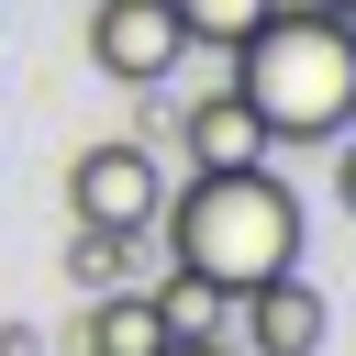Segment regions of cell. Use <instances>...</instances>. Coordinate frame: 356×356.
<instances>
[{
	"label": "cell",
	"instance_id": "6da1fadb",
	"mask_svg": "<svg viewBox=\"0 0 356 356\" xmlns=\"http://www.w3.org/2000/svg\"><path fill=\"white\" fill-rule=\"evenodd\" d=\"M156 222H167V256L222 300H245L256 278L300 267V189L267 156L256 167H189V189H167Z\"/></svg>",
	"mask_w": 356,
	"mask_h": 356
},
{
	"label": "cell",
	"instance_id": "7a4b0ae2",
	"mask_svg": "<svg viewBox=\"0 0 356 356\" xmlns=\"http://www.w3.org/2000/svg\"><path fill=\"white\" fill-rule=\"evenodd\" d=\"M234 89L267 145H334L356 122V22L323 0H267V22L234 44Z\"/></svg>",
	"mask_w": 356,
	"mask_h": 356
},
{
	"label": "cell",
	"instance_id": "3957f363",
	"mask_svg": "<svg viewBox=\"0 0 356 356\" xmlns=\"http://www.w3.org/2000/svg\"><path fill=\"white\" fill-rule=\"evenodd\" d=\"M67 211L78 222H100V234H156V211H167V178H156V156L145 145H89L78 167H67Z\"/></svg>",
	"mask_w": 356,
	"mask_h": 356
},
{
	"label": "cell",
	"instance_id": "277c9868",
	"mask_svg": "<svg viewBox=\"0 0 356 356\" xmlns=\"http://www.w3.org/2000/svg\"><path fill=\"white\" fill-rule=\"evenodd\" d=\"M178 56H189V33H178L167 0H100V11H89V67H100V78H122V89H167Z\"/></svg>",
	"mask_w": 356,
	"mask_h": 356
},
{
	"label": "cell",
	"instance_id": "5b68a950",
	"mask_svg": "<svg viewBox=\"0 0 356 356\" xmlns=\"http://www.w3.org/2000/svg\"><path fill=\"white\" fill-rule=\"evenodd\" d=\"M234 312H245V356H323V334H334V312H323V289H312L300 267L256 278Z\"/></svg>",
	"mask_w": 356,
	"mask_h": 356
},
{
	"label": "cell",
	"instance_id": "8992f818",
	"mask_svg": "<svg viewBox=\"0 0 356 356\" xmlns=\"http://www.w3.org/2000/svg\"><path fill=\"white\" fill-rule=\"evenodd\" d=\"M178 145H189V167H256V156H267V122H256L245 89L222 78V89H200V100H178Z\"/></svg>",
	"mask_w": 356,
	"mask_h": 356
},
{
	"label": "cell",
	"instance_id": "52a82bcc",
	"mask_svg": "<svg viewBox=\"0 0 356 356\" xmlns=\"http://www.w3.org/2000/svg\"><path fill=\"white\" fill-rule=\"evenodd\" d=\"M167 345V312L145 289H89V323H78V356H156Z\"/></svg>",
	"mask_w": 356,
	"mask_h": 356
},
{
	"label": "cell",
	"instance_id": "ba28073f",
	"mask_svg": "<svg viewBox=\"0 0 356 356\" xmlns=\"http://www.w3.org/2000/svg\"><path fill=\"white\" fill-rule=\"evenodd\" d=\"M167 11H178V33H189V44H222V56L267 22V0H167Z\"/></svg>",
	"mask_w": 356,
	"mask_h": 356
},
{
	"label": "cell",
	"instance_id": "9c48e42d",
	"mask_svg": "<svg viewBox=\"0 0 356 356\" xmlns=\"http://www.w3.org/2000/svg\"><path fill=\"white\" fill-rule=\"evenodd\" d=\"M122 267H134V234H100V222L67 234V278L78 289H122Z\"/></svg>",
	"mask_w": 356,
	"mask_h": 356
},
{
	"label": "cell",
	"instance_id": "30bf717a",
	"mask_svg": "<svg viewBox=\"0 0 356 356\" xmlns=\"http://www.w3.org/2000/svg\"><path fill=\"white\" fill-rule=\"evenodd\" d=\"M145 300H156V312H167V334H211V323H222V312H234V300H222V289H200V278H189V267H178V278H167V289H145Z\"/></svg>",
	"mask_w": 356,
	"mask_h": 356
},
{
	"label": "cell",
	"instance_id": "8fae6325",
	"mask_svg": "<svg viewBox=\"0 0 356 356\" xmlns=\"http://www.w3.org/2000/svg\"><path fill=\"white\" fill-rule=\"evenodd\" d=\"M334 200L356 211V134H334Z\"/></svg>",
	"mask_w": 356,
	"mask_h": 356
},
{
	"label": "cell",
	"instance_id": "7c38bea8",
	"mask_svg": "<svg viewBox=\"0 0 356 356\" xmlns=\"http://www.w3.org/2000/svg\"><path fill=\"white\" fill-rule=\"evenodd\" d=\"M156 356H234V345H222V334H167Z\"/></svg>",
	"mask_w": 356,
	"mask_h": 356
},
{
	"label": "cell",
	"instance_id": "4fadbf2b",
	"mask_svg": "<svg viewBox=\"0 0 356 356\" xmlns=\"http://www.w3.org/2000/svg\"><path fill=\"white\" fill-rule=\"evenodd\" d=\"M0 356H33V323H0Z\"/></svg>",
	"mask_w": 356,
	"mask_h": 356
},
{
	"label": "cell",
	"instance_id": "5bb4252c",
	"mask_svg": "<svg viewBox=\"0 0 356 356\" xmlns=\"http://www.w3.org/2000/svg\"><path fill=\"white\" fill-rule=\"evenodd\" d=\"M323 11H345V22H356V0H323Z\"/></svg>",
	"mask_w": 356,
	"mask_h": 356
}]
</instances>
